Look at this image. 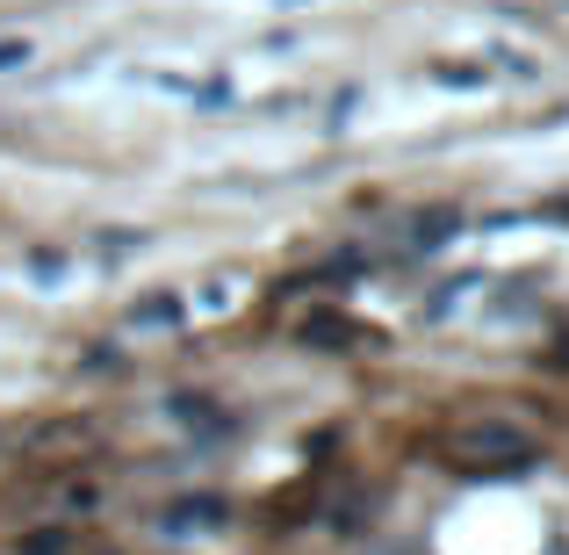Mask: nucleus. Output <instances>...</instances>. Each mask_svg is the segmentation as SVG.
I'll return each mask as SVG.
<instances>
[{
    "mask_svg": "<svg viewBox=\"0 0 569 555\" xmlns=\"http://www.w3.org/2000/svg\"><path fill=\"white\" fill-rule=\"evenodd\" d=\"M14 58H29V43H0V66H14Z\"/></svg>",
    "mask_w": 569,
    "mask_h": 555,
    "instance_id": "nucleus-3",
    "label": "nucleus"
},
{
    "mask_svg": "<svg viewBox=\"0 0 569 555\" xmlns=\"http://www.w3.org/2000/svg\"><path fill=\"white\" fill-rule=\"evenodd\" d=\"M541 447H533V433L519 426H498V418H476V426H455L447 433V462L469 476H490V469H519V462H533Z\"/></svg>",
    "mask_w": 569,
    "mask_h": 555,
    "instance_id": "nucleus-1",
    "label": "nucleus"
},
{
    "mask_svg": "<svg viewBox=\"0 0 569 555\" xmlns=\"http://www.w3.org/2000/svg\"><path fill=\"white\" fill-rule=\"evenodd\" d=\"M173 318H181V296H144L138 325H173Z\"/></svg>",
    "mask_w": 569,
    "mask_h": 555,
    "instance_id": "nucleus-2",
    "label": "nucleus"
}]
</instances>
